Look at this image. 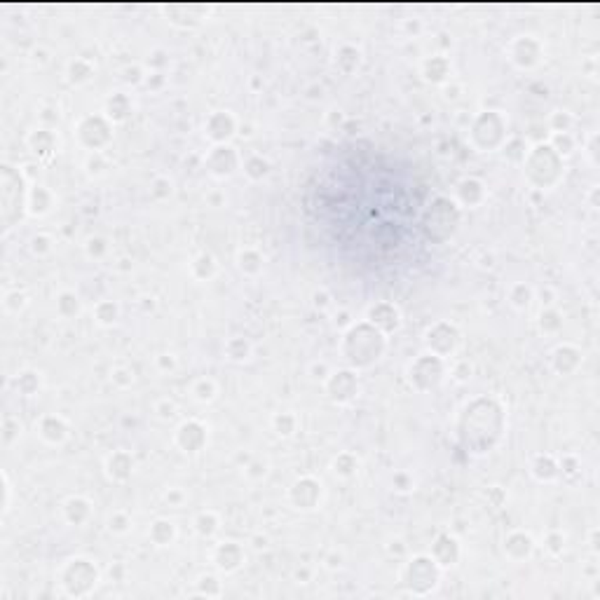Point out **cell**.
Masks as SVG:
<instances>
[{
  "mask_svg": "<svg viewBox=\"0 0 600 600\" xmlns=\"http://www.w3.org/2000/svg\"><path fill=\"white\" fill-rule=\"evenodd\" d=\"M340 390V394L335 397L338 401H347V399H352L354 394H357V380H354L352 373H335V378L331 380V392L335 394V392Z\"/></svg>",
  "mask_w": 600,
  "mask_h": 600,
  "instance_id": "cell-9",
  "label": "cell"
},
{
  "mask_svg": "<svg viewBox=\"0 0 600 600\" xmlns=\"http://www.w3.org/2000/svg\"><path fill=\"white\" fill-rule=\"evenodd\" d=\"M457 556H460V546L453 537L448 534H441L434 544V560L438 563V567H448V565H455Z\"/></svg>",
  "mask_w": 600,
  "mask_h": 600,
  "instance_id": "cell-5",
  "label": "cell"
},
{
  "mask_svg": "<svg viewBox=\"0 0 600 600\" xmlns=\"http://www.w3.org/2000/svg\"><path fill=\"white\" fill-rule=\"evenodd\" d=\"M218 528V521L214 514H202L197 518V532L204 534V537H209V534H214Z\"/></svg>",
  "mask_w": 600,
  "mask_h": 600,
  "instance_id": "cell-12",
  "label": "cell"
},
{
  "mask_svg": "<svg viewBox=\"0 0 600 600\" xmlns=\"http://www.w3.org/2000/svg\"><path fill=\"white\" fill-rule=\"evenodd\" d=\"M505 549H507V553H509L511 558L523 560V558H528V556L532 553L534 541H532L530 534H525V532H514V534H509V539L505 541Z\"/></svg>",
  "mask_w": 600,
  "mask_h": 600,
  "instance_id": "cell-6",
  "label": "cell"
},
{
  "mask_svg": "<svg viewBox=\"0 0 600 600\" xmlns=\"http://www.w3.org/2000/svg\"><path fill=\"white\" fill-rule=\"evenodd\" d=\"M178 443L185 450L195 453V450L202 448V443H204V429L199 427L197 422H185L183 427L178 429Z\"/></svg>",
  "mask_w": 600,
  "mask_h": 600,
  "instance_id": "cell-7",
  "label": "cell"
},
{
  "mask_svg": "<svg viewBox=\"0 0 600 600\" xmlns=\"http://www.w3.org/2000/svg\"><path fill=\"white\" fill-rule=\"evenodd\" d=\"M174 534H176V530H174V525L167 523V521H157V523L153 525V530H151V537H153V541L157 546L169 544V541L174 539Z\"/></svg>",
  "mask_w": 600,
  "mask_h": 600,
  "instance_id": "cell-11",
  "label": "cell"
},
{
  "mask_svg": "<svg viewBox=\"0 0 600 600\" xmlns=\"http://www.w3.org/2000/svg\"><path fill=\"white\" fill-rule=\"evenodd\" d=\"M214 558H216V565L225 572H235L237 567L244 563V553L235 541H225V544L218 546Z\"/></svg>",
  "mask_w": 600,
  "mask_h": 600,
  "instance_id": "cell-3",
  "label": "cell"
},
{
  "mask_svg": "<svg viewBox=\"0 0 600 600\" xmlns=\"http://www.w3.org/2000/svg\"><path fill=\"white\" fill-rule=\"evenodd\" d=\"M108 467H111V476H115V479H127L132 474L134 462L127 453H115L111 462H108Z\"/></svg>",
  "mask_w": 600,
  "mask_h": 600,
  "instance_id": "cell-10",
  "label": "cell"
},
{
  "mask_svg": "<svg viewBox=\"0 0 600 600\" xmlns=\"http://www.w3.org/2000/svg\"><path fill=\"white\" fill-rule=\"evenodd\" d=\"M96 582H99V572L89 560H70L66 570H63V589H66L68 596H87L96 586Z\"/></svg>",
  "mask_w": 600,
  "mask_h": 600,
  "instance_id": "cell-2",
  "label": "cell"
},
{
  "mask_svg": "<svg viewBox=\"0 0 600 600\" xmlns=\"http://www.w3.org/2000/svg\"><path fill=\"white\" fill-rule=\"evenodd\" d=\"M232 132H235V122H232V118L228 113L211 115V120H209V137L211 139L225 141L228 137H232Z\"/></svg>",
  "mask_w": 600,
  "mask_h": 600,
  "instance_id": "cell-8",
  "label": "cell"
},
{
  "mask_svg": "<svg viewBox=\"0 0 600 600\" xmlns=\"http://www.w3.org/2000/svg\"><path fill=\"white\" fill-rule=\"evenodd\" d=\"M293 502L295 505H298L300 509H312L314 505H317V500H319V495H321V490H319V486L317 483H314L312 479H302V481H298L293 486Z\"/></svg>",
  "mask_w": 600,
  "mask_h": 600,
  "instance_id": "cell-4",
  "label": "cell"
},
{
  "mask_svg": "<svg viewBox=\"0 0 600 600\" xmlns=\"http://www.w3.org/2000/svg\"><path fill=\"white\" fill-rule=\"evenodd\" d=\"M403 584L408 586L413 593H417V596L429 593L438 584V563L427 556L413 558L410 563L406 565Z\"/></svg>",
  "mask_w": 600,
  "mask_h": 600,
  "instance_id": "cell-1",
  "label": "cell"
},
{
  "mask_svg": "<svg viewBox=\"0 0 600 600\" xmlns=\"http://www.w3.org/2000/svg\"><path fill=\"white\" fill-rule=\"evenodd\" d=\"M195 394H197V399H202V401H209V399H214V394H216V387L211 380H202V383L195 387Z\"/></svg>",
  "mask_w": 600,
  "mask_h": 600,
  "instance_id": "cell-13",
  "label": "cell"
}]
</instances>
